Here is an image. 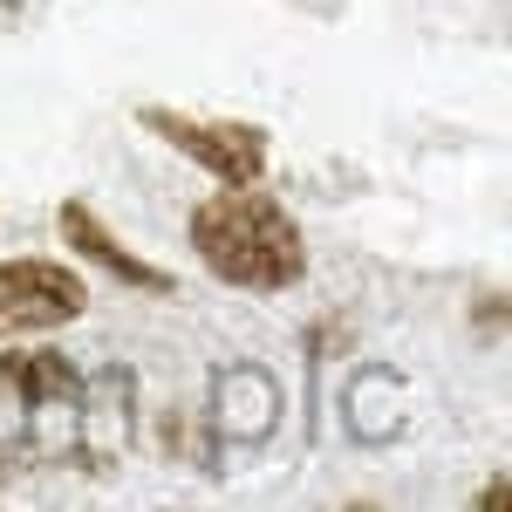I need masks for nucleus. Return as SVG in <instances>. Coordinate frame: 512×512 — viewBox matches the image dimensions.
Masks as SVG:
<instances>
[{
	"instance_id": "f257e3e1",
	"label": "nucleus",
	"mask_w": 512,
	"mask_h": 512,
	"mask_svg": "<svg viewBox=\"0 0 512 512\" xmlns=\"http://www.w3.org/2000/svg\"><path fill=\"white\" fill-rule=\"evenodd\" d=\"M192 246L205 260V274L246 287V294H280L308 274V246L301 226L287 219V205L253 185H226L219 198H205L192 212Z\"/></svg>"
},
{
	"instance_id": "f03ea898",
	"label": "nucleus",
	"mask_w": 512,
	"mask_h": 512,
	"mask_svg": "<svg viewBox=\"0 0 512 512\" xmlns=\"http://www.w3.org/2000/svg\"><path fill=\"white\" fill-rule=\"evenodd\" d=\"M89 308V287L62 260H0V342L69 328Z\"/></svg>"
},
{
	"instance_id": "7ed1b4c3",
	"label": "nucleus",
	"mask_w": 512,
	"mask_h": 512,
	"mask_svg": "<svg viewBox=\"0 0 512 512\" xmlns=\"http://www.w3.org/2000/svg\"><path fill=\"white\" fill-rule=\"evenodd\" d=\"M144 130H158L171 151L205 164L219 185H260V171H267V130L260 123H212V117H185V110H158L151 103Z\"/></svg>"
},
{
	"instance_id": "20e7f679",
	"label": "nucleus",
	"mask_w": 512,
	"mask_h": 512,
	"mask_svg": "<svg viewBox=\"0 0 512 512\" xmlns=\"http://www.w3.org/2000/svg\"><path fill=\"white\" fill-rule=\"evenodd\" d=\"M55 226H62V239L76 246L89 267H103V274L117 280V287H137V294H171V287H178V280L164 274V267L137 260V253H130V246H123V239L110 233V226H103L89 205H82V198H69V205L55 212Z\"/></svg>"
},
{
	"instance_id": "39448f33",
	"label": "nucleus",
	"mask_w": 512,
	"mask_h": 512,
	"mask_svg": "<svg viewBox=\"0 0 512 512\" xmlns=\"http://www.w3.org/2000/svg\"><path fill=\"white\" fill-rule=\"evenodd\" d=\"M0 396H14L21 417H55V410H76L82 403V369L55 349L0 355Z\"/></svg>"
}]
</instances>
